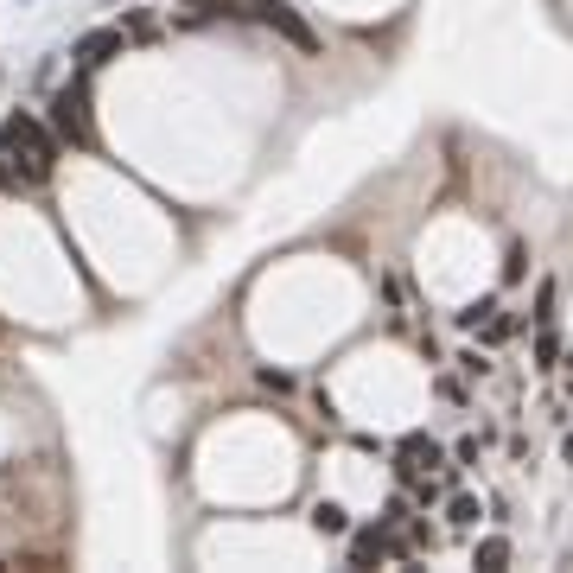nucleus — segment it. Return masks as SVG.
I'll return each instance as SVG.
<instances>
[{"label":"nucleus","mask_w":573,"mask_h":573,"mask_svg":"<svg viewBox=\"0 0 573 573\" xmlns=\"http://www.w3.org/2000/svg\"><path fill=\"white\" fill-rule=\"evenodd\" d=\"M0 153H20L26 179H51V166H58V141H51L32 115H7V121H0Z\"/></svg>","instance_id":"1"},{"label":"nucleus","mask_w":573,"mask_h":573,"mask_svg":"<svg viewBox=\"0 0 573 573\" xmlns=\"http://www.w3.org/2000/svg\"><path fill=\"white\" fill-rule=\"evenodd\" d=\"M51 128H58V141H71V147H96V128H90V90H83V77H71L58 96H51Z\"/></svg>","instance_id":"2"},{"label":"nucleus","mask_w":573,"mask_h":573,"mask_svg":"<svg viewBox=\"0 0 573 573\" xmlns=\"http://www.w3.org/2000/svg\"><path fill=\"white\" fill-rule=\"evenodd\" d=\"M255 20H262L268 32H281V39L293 45V51H319V32H312L300 13L287 7V0H255Z\"/></svg>","instance_id":"3"},{"label":"nucleus","mask_w":573,"mask_h":573,"mask_svg":"<svg viewBox=\"0 0 573 573\" xmlns=\"http://www.w3.org/2000/svg\"><path fill=\"white\" fill-rule=\"evenodd\" d=\"M421 465H440V446H433L427 433H408L402 453H395V478H402V484H421Z\"/></svg>","instance_id":"4"},{"label":"nucleus","mask_w":573,"mask_h":573,"mask_svg":"<svg viewBox=\"0 0 573 573\" xmlns=\"http://www.w3.org/2000/svg\"><path fill=\"white\" fill-rule=\"evenodd\" d=\"M121 45H128V39H121V26H102V32H90V39L77 45V71H102L109 58H121Z\"/></svg>","instance_id":"5"},{"label":"nucleus","mask_w":573,"mask_h":573,"mask_svg":"<svg viewBox=\"0 0 573 573\" xmlns=\"http://www.w3.org/2000/svg\"><path fill=\"white\" fill-rule=\"evenodd\" d=\"M382 554H389V535L382 529H357L351 535V567H376Z\"/></svg>","instance_id":"6"},{"label":"nucleus","mask_w":573,"mask_h":573,"mask_svg":"<svg viewBox=\"0 0 573 573\" xmlns=\"http://www.w3.org/2000/svg\"><path fill=\"white\" fill-rule=\"evenodd\" d=\"M312 529H319V535H344V529H351L344 503H312Z\"/></svg>","instance_id":"7"},{"label":"nucleus","mask_w":573,"mask_h":573,"mask_svg":"<svg viewBox=\"0 0 573 573\" xmlns=\"http://www.w3.org/2000/svg\"><path fill=\"white\" fill-rule=\"evenodd\" d=\"M217 13H223V20H230V13H236V0H191L185 26H204V20H217Z\"/></svg>","instance_id":"8"},{"label":"nucleus","mask_w":573,"mask_h":573,"mask_svg":"<svg viewBox=\"0 0 573 573\" xmlns=\"http://www.w3.org/2000/svg\"><path fill=\"white\" fill-rule=\"evenodd\" d=\"M503 561H510V542H503V535H491V542H478V567H484V573H497Z\"/></svg>","instance_id":"9"},{"label":"nucleus","mask_w":573,"mask_h":573,"mask_svg":"<svg viewBox=\"0 0 573 573\" xmlns=\"http://www.w3.org/2000/svg\"><path fill=\"white\" fill-rule=\"evenodd\" d=\"M523 268H529L523 242H510V255H503V281H523Z\"/></svg>","instance_id":"10"},{"label":"nucleus","mask_w":573,"mask_h":573,"mask_svg":"<svg viewBox=\"0 0 573 573\" xmlns=\"http://www.w3.org/2000/svg\"><path fill=\"white\" fill-rule=\"evenodd\" d=\"M554 357H561V338H554V332H542V338H535V363H542V370H548Z\"/></svg>","instance_id":"11"},{"label":"nucleus","mask_w":573,"mask_h":573,"mask_svg":"<svg viewBox=\"0 0 573 573\" xmlns=\"http://www.w3.org/2000/svg\"><path fill=\"white\" fill-rule=\"evenodd\" d=\"M535 319H542V325L554 319V281H542V287H535Z\"/></svg>","instance_id":"12"},{"label":"nucleus","mask_w":573,"mask_h":573,"mask_svg":"<svg viewBox=\"0 0 573 573\" xmlns=\"http://www.w3.org/2000/svg\"><path fill=\"white\" fill-rule=\"evenodd\" d=\"M491 312H497V300H472V306L459 312V325H484V319H491Z\"/></svg>","instance_id":"13"},{"label":"nucleus","mask_w":573,"mask_h":573,"mask_svg":"<svg viewBox=\"0 0 573 573\" xmlns=\"http://www.w3.org/2000/svg\"><path fill=\"white\" fill-rule=\"evenodd\" d=\"M453 523H459V529L478 523V503H472V497H453Z\"/></svg>","instance_id":"14"},{"label":"nucleus","mask_w":573,"mask_h":573,"mask_svg":"<svg viewBox=\"0 0 573 573\" xmlns=\"http://www.w3.org/2000/svg\"><path fill=\"white\" fill-rule=\"evenodd\" d=\"M561 453H567V465H573V433H567V446H561Z\"/></svg>","instance_id":"15"}]
</instances>
